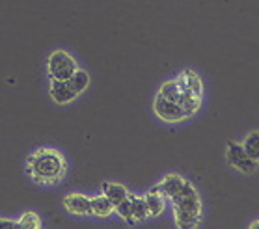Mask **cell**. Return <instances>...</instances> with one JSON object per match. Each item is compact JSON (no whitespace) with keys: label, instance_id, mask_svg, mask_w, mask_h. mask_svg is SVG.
<instances>
[{"label":"cell","instance_id":"13","mask_svg":"<svg viewBox=\"0 0 259 229\" xmlns=\"http://www.w3.org/2000/svg\"><path fill=\"white\" fill-rule=\"evenodd\" d=\"M129 201H131V212H133L135 222H144V220L149 216L146 200H144V198H138V196H131L129 194Z\"/></svg>","mask_w":259,"mask_h":229},{"label":"cell","instance_id":"19","mask_svg":"<svg viewBox=\"0 0 259 229\" xmlns=\"http://www.w3.org/2000/svg\"><path fill=\"white\" fill-rule=\"evenodd\" d=\"M250 227H252V229H259V220H257V222H252V223H250Z\"/></svg>","mask_w":259,"mask_h":229},{"label":"cell","instance_id":"7","mask_svg":"<svg viewBox=\"0 0 259 229\" xmlns=\"http://www.w3.org/2000/svg\"><path fill=\"white\" fill-rule=\"evenodd\" d=\"M51 97H53L54 103L58 105H67L71 101H75L78 97L75 94V89L71 88L69 80H51Z\"/></svg>","mask_w":259,"mask_h":229},{"label":"cell","instance_id":"2","mask_svg":"<svg viewBox=\"0 0 259 229\" xmlns=\"http://www.w3.org/2000/svg\"><path fill=\"white\" fill-rule=\"evenodd\" d=\"M28 173L37 185H58L67 173V160L58 149L53 147H41L34 151L26 160Z\"/></svg>","mask_w":259,"mask_h":229},{"label":"cell","instance_id":"5","mask_svg":"<svg viewBox=\"0 0 259 229\" xmlns=\"http://www.w3.org/2000/svg\"><path fill=\"white\" fill-rule=\"evenodd\" d=\"M226 160L231 168L242 171V173H253L257 168V162L248 157V153L244 151L242 144L239 142H230L228 144V151H226Z\"/></svg>","mask_w":259,"mask_h":229},{"label":"cell","instance_id":"8","mask_svg":"<svg viewBox=\"0 0 259 229\" xmlns=\"http://www.w3.org/2000/svg\"><path fill=\"white\" fill-rule=\"evenodd\" d=\"M185 182H187V179L185 177H181L179 173H168V175L160 181L159 188L160 192L164 194V198H176L179 192L183 190V187H185Z\"/></svg>","mask_w":259,"mask_h":229},{"label":"cell","instance_id":"6","mask_svg":"<svg viewBox=\"0 0 259 229\" xmlns=\"http://www.w3.org/2000/svg\"><path fill=\"white\" fill-rule=\"evenodd\" d=\"M64 207L71 212V214H77V216H90V214H92V203H90V198L84 194H78V192H73V194L65 196Z\"/></svg>","mask_w":259,"mask_h":229},{"label":"cell","instance_id":"16","mask_svg":"<svg viewBox=\"0 0 259 229\" xmlns=\"http://www.w3.org/2000/svg\"><path fill=\"white\" fill-rule=\"evenodd\" d=\"M19 227H28V229H39L41 227V218L35 212H24L23 216L17 220Z\"/></svg>","mask_w":259,"mask_h":229},{"label":"cell","instance_id":"17","mask_svg":"<svg viewBox=\"0 0 259 229\" xmlns=\"http://www.w3.org/2000/svg\"><path fill=\"white\" fill-rule=\"evenodd\" d=\"M114 212H116L119 218H123L127 223H135V218H133V212H131L129 198H127V200H123L121 203H118V205H114Z\"/></svg>","mask_w":259,"mask_h":229},{"label":"cell","instance_id":"11","mask_svg":"<svg viewBox=\"0 0 259 229\" xmlns=\"http://www.w3.org/2000/svg\"><path fill=\"white\" fill-rule=\"evenodd\" d=\"M90 203H92V214L99 218L110 216L114 212L112 201L108 200L105 194L103 196H95V198H90Z\"/></svg>","mask_w":259,"mask_h":229},{"label":"cell","instance_id":"1","mask_svg":"<svg viewBox=\"0 0 259 229\" xmlns=\"http://www.w3.org/2000/svg\"><path fill=\"white\" fill-rule=\"evenodd\" d=\"M201 97L192 94L181 76L168 80L159 88L153 101V110L157 118L166 123H177L192 118L200 110Z\"/></svg>","mask_w":259,"mask_h":229},{"label":"cell","instance_id":"10","mask_svg":"<svg viewBox=\"0 0 259 229\" xmlns=\"http://www.w3.org/2000/svg\"><path fill=\"white\" fill-rule=\"evenodd\" d=\"M103 194L112 201V205H118L129 198V190L118 182H103Z\"/></svg>","mask_w":259,"mask_h":229},{"label":"cell","instance_id":"3","mask_svg":"<svg viewBox=\"0 0 259 229\" xmlns=\"http://www.w3.org/2000/svg\"><path fill=\"white\" fill-rule=\"evenodd\" d=\"M174 212H176L177 227L190 229L198 227L201 222V200L192 182H185V187L176 198H171Z\"/></svg>","mask_w":259,"mask_h":229},{"label":"cell","instance_id":"12","mask_svg":"<svg viewBox=\"0 0 259 229\" xmlns=\"http://www.w3.org/2000/svg\"><path fill=\"white\" fill-rule=\"evenodd\" d=\"M185 80V84H187V88L192 91V94H196V95H203V82H201V78H200V75L196 73V71H192V69H185L179 75Z\"/></svg>","mask_w":259,"mask_h":229},{"label":"cell","instance_id":"9","mask_svg":"<svg viewBox=\"0 0 259 229\" xmlns=\"http://www.w3.org/2000/svg\"><path fill=\"white\" fill-rule=\"evenodd\" d=\"M144 200H146V205H147V212H149V216H160L166 209V200H164V194L160 192L159 187H155L153 190H149L146 196H144Z\"/></svg>","mask_w":259,"mask_h":229},{"label":"cell","instance_id":"18","mask_svg":"<svg viewBox=\"0 0 259 229\" xmlns=\"http://www.w3.org/2000/svg\"><path fill=\"white\" fill-rule=\"evenodd\" d=\"M0 227H19V223L13 220H0Z\"/></svg>","mask_w":259,"mask_h":229},{"label":"cell","instance_id":"14","mask_svg":"<svg viewBox=\"0 0 259 229\" xmlns=\"http://www.w3.org/2000/svg\"><path fill=\"white\" fill-rule=\"evenodd\" d=\"M67 80H69L71 88L75 89V94L77 95H80L84 89L90 86V75L84 69H77L73 75L69 76V78H67Z\"/></svg>","mask_w":259,"mask_h":229},{"label":"cell","instance_id":"4","mask_svg":"<svg viewBox=\"0 0 259 229\" xmlns=\"http://www.w3.org/2000/svg\"><path fill=\"white\" fill-rule=\"evenodd\" d=\"M77 69V62H75V58L69 53L58 49V51H53V53L49 54L47 71L51 80H67Z\"/></svg>","mask_w":259,"mask_h":229},{"label":"cell","instance_id":"15","mask_svg":"<svg viewBox=\"0 0 259 229\" xmlns=\"http://www.w3.org/2000/svg\"><path fill=\"white\" fill-rule=\"evenodd\" d=\"M242 147H244V151L248 153L250 159L259 162V130H252V132L244 138Z\"/></svg>","mask_w":259,"mask_h":229}]
</instances>
